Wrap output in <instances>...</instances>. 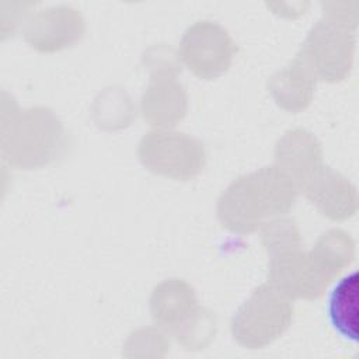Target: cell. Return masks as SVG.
I'll list each match as a JSON object with an SVG mask.
<instances>
[{"instance_id": "obj_1", "label": "cell", "mask_w": 359, "mask_h": 359, "mask_svg": "<svg viewBox=\"0 0 359 359\" xmlns=\"http://www.w3.org/2000/svg\"><path fill=\"white\" fill-rule=\"evenodd\" d=\"M297 185L279 167H264L240 177L219 199V217L230 230L254 231L262 219L287 212L296 199Z\"/></svg>"}, {"instance_id": "obj_2", "label": "cell", "mask_w": 359, "mask_h": 359, "mask_svg": "<svg viewBox=\"0 0 359 359\" xmlns=\"http://www.w3.org/2000/svg\"><path fill=\"white\" fill-rule=\"evenodd\" d=\"M356 8L328 11L310 32L297 59L316 79L339 81L349 74L355 53Z\"/></svg>"}, {"instance_id": "obj_3", "label": "cell", "mask_w": 359, "mask_h": 359, "mask_svg": "<svg viewBox=\"0 0 359 359\" xmlns=\"http://www.w3.org/2000/svg\"><path fill=\"white\" fill-rule=\"evenodd\" d=\"M293 309L286 296L273 285H261L234 316L231 330L238 344L262 348L289 327Z\"/></svg>"}, {"instance_id": "obj_4", "label": "cell", "mask_w": 359, "mask_h": 359, "mask_svg": "<svg viewBox=\"0 0 359 359\" xmlns=\"http://www.w3.org/2000/svg\"><path fill=\"white\" fill-rule=\"evenodd\" d=\"M139 154L149 170L175 178L195 175L203 161L201 144L182 133L151 132L143 137Z\"/></svg>"}, {"instance_id": "obj_5", "label": "cell", "mask_w": 359, "mask_h": 359, "mask_svg": "<svg viewBox=\"0 0 359 359\" xmlns=\"http://www.w3.org/2000/svg\"><path fill=\"white\" fill-rule=\"evenodd\" d=\"M233 43L220 27L201 22L182 39V59L196 76L212 79L223 73L231 60Z\"/></svg>"}, {"instance_id": "obj_6", "label": "cell", "mask_w": 359, "mask_h": 359, "mask_svg": "<svg viewBox=\"0 0 359 359\" xmlns=\"http://www.w3.org/2000/svg\"><path fill=\"white\" fill-rule=\"evenodd\" d=\"M307 198L332 220H345L355 215L358 194L355 185L339 172L321 167L306 184Z\"/></svg>"}, {"instance_id": "obj_7", "label": "cell", "mask_w": 359, "mask_h": 359, "mask_svg": "<svg viewBox=\"0 0 359 359\" xmlns=\"http://www.w3.org/2000/svg\"><path fill=\"white\" fill-rule=\"evenodd\" d=\"M358 292L359 278L355 271L335 285L328 300V316L334 330L353 342L358 339Z\"/></svg>"}, {"instance_id": "obj_8", "label": "cell", "mask_w": 359, "mask_h": 359, "mask_svg": "<svg viewBox=\"0 0 359 359\" xmlns=\"http://www.w3.org/2000/svg\"><path fill=\"white\" fill-rule=\"evenodd\" d=\"M316 80L313 73L296 57L287 69L279 72L272 80V91L276 102L290 111L307 107Z\"/></svg>"}]
</instances>
